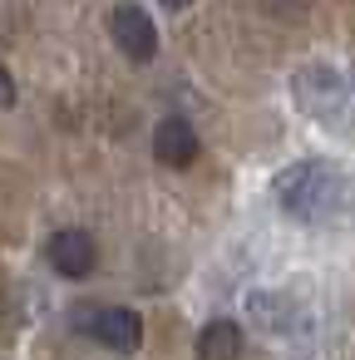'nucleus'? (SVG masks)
<instances>
[{
	"mask_svg": "<svg viewBox=\"0 0 355 360\" xmlns=\"http://www.w3.org/2000/svg\"><path fill=\"white\" fill-rule=\"evenodd\" d=\"M271 198L296 222H340L355 207V178L330 158H301L271 178Z\"/></svg>",
	"mask_w": 355,
	"mask_h": 360,
	"instance_id": "f257e3e1",
	"label": "nucleus"
},
{
	"mask_svg": "<svg viewBox=\"0 0 355 360\" xmlns=\"http://www.w3.org/2000/svg\"><path fill=\"white\" fill-rule=\"evenodd\" d=\"M291 104L321 124L325 134H345V114H350V84L340 70H330L325 60H311L291 75Z\"/></svg>",
	"mask_w": 355,
	"mask_h": 360,
	"instance_id": "f03ea898",
	"label": "nucleus"
},
{
	"mask_svg": "<svg viewBox=\"0 0 355 360\" xmlns=\"http://www.w3.org/2000/svg\"><path fill=\"white\" fill-rule=\"evenodd\" d=\"M70 326H79L84 335H94L114 355H134L143 345V316L134 306H79Z\"/></svg>",
	"mask_w": 355,
	"mask_h": 360,
	"instance_id": "7ed1b4c3",
	"label": "nucleus"
},
{
	"mask_svg": "<svg viewBox=\"0 0 355 360\" xmlns=\"http://www.w3.org/2000/svg\"><path fill=\"white\" fill-rule=\"evenodd\" d=\"M109 35H114V45L129 55V60H153L158 55V30H153V15L148 11H138V6H114L109 11Z\"/></svg>",
	"mask_w": 355,
	"mask_h": 360,
	"instance_id": "20e7f679",
	"label": "nucleus"
},
{
	"mask_svg": "<svg viewBox=\"0 0 355 360\" xmlns=\"http://www.w3.org/2000/svg\"><path fill=\"white\" fill-rule=\"evenodd\" d=\"M45 257H50L55 276H65V281H79V276H89V271H94V262H99V247H94V237H89L84 227H65V232H55V237H50Z\"/></svg>",
	"mask_w": 355,
	"mask_h": 360,
	"instance_id": "39448f33",
	"label": "nucleus"
},
{
	"mask_svg": "<svg viewBox=\"0 0 355 360\" xmlns=\"http://www.w3.org/2000/svg\"><path fill=\"white\" fill-rule=\"evenodd\" d=\"M198 134H193V124L188 119H163L158 129H153V153L168 163V168H188L193 158H198Z\"/></svg>",
	"mask_w": 355,
	"mask_h": 360,
	"instance_id": "423d86ee",
	"label": "nucleus"
},
{
	"mask_svg": "<svg viewBox=\"0 0 355 360\" xmlns=\"http://www.w3.org/2000/svg\"><path fill=\"white\" fill-rule=\"evenodd\" d=\"M242 355V326L232 316H217L198 330V360H237Z\"/></svg>",
	"mask_w": 355,
	"mask_h": 360,
	"instance_id": "0eeeda50",
	"label": "nucleus"
},
{
	"mask_svg": "<svg viewBox=\"0 0 355 360\" xmlns=\"http://www.w3.org/2000/svg\"><path fill=\"white\" fill-rule=\"evenodd\" d=\"M247 311L266 326V330H296V321H301V306L286 296V291H252V301H247Z\"/></svg>",
	"mask_w": 355,
	"mask_h": 360,
	"instance_id": "6e6552de",
	"label": "nucleus"
},
{
	"mask_svg": "<svg viewBox=\"0 0 355 360\" xmlns=\"http://www.w3.org/2000/svg\"><path fill=\"white\" fill-rule=\"evenodd\" d=\"M15 104V79H11V70L0 65V109H11Z\"/></svg>",
	"mask_w": 355,
	"mask_h": 360,
	"instance_id": "1a4fd4ad",
	"label": "nucleus"
},
{
	"mask_svg": "<svg viewBox=\"0 0 355 360\" xmlns=\"http://www.w3.org/2000/svg\"><path fill=\"white\" fill-rule=\"evenodd\" d=\"M266 6H271V11H286V15H291V11H301V6H306V0H266Z\"/></svg>",
	"mask_w": 355,
	"mask_h": 360,
	"instance_id": "9d476101",
	"label": "nucleus"
},
{
	"mask_svg": "<svg viewBox=\"0 0 355 360\" xmlns=\"http://www.w3.org/2000/svg\"><path fill=\"white\" fill-rule=\"evenodd\" d=\"M163 6H168V11H183V6H193V0H163Z\"/></svg>",
	"mask_w": 355,
	"mask_h": 360,
	"instance_id": "9b49d317",
	"label": "nucleus"
},
{
	"mask_svg": "<svg viewBox=\"0 0 355 360\" xmlns=\"http://www.w3.org/2000/svg\"><path fill=\"white\" fill-rule=\"evenodd\" d=\"M350 89H355V75H350Z\"/></svg>",
	"mask_w": 355,
	"mask_h": 360,
	"instance_id": "f8f14e48",
	"label": "nucleus"
}]
</instances>
